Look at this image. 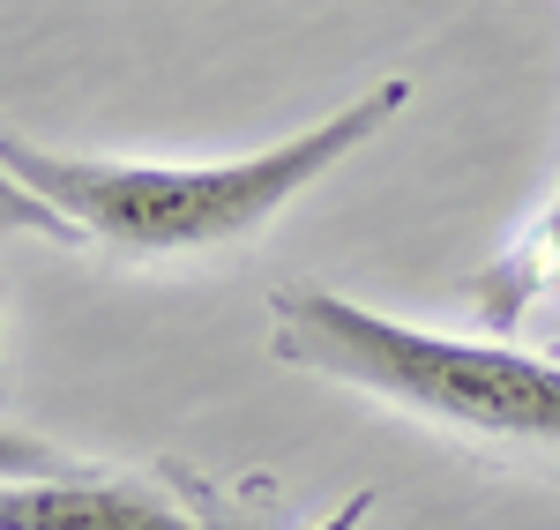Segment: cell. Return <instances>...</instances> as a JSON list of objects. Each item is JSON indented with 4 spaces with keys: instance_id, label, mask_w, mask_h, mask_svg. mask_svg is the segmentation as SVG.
Here are the masks:
<instances>
[{
    "instance_id": "6da1fadb",
    "label": "cell",
    "mask_w": 560,
    "mask_h": 530,
    "mask_svg": "<svg viewBox=\"0 0 560 530\" xmlns=\"http://www.w3.org/2000/svg\"><path fill=\"white\" fill-rule=\"evenodd\" d=\"M411 105L404 75H382L366 97H351L337 113H322L314 128L284 134L247 157H217V165H150V157H83V150H52L31 134L0 128V165L45 195L60 217L83 224V239L158 262V255H210L269 232L284 202H300L322 173H337L351 150H366L374 134Z\"/></svg>"
},
{
    "instance_id": "7a4b0ae2",
    "label": "cell",
    "mask_w": 560,
    "mask_h": 530,
    "mask_svg": "<svg viewBox=\"0 0 560 530\" xmlns=\"http://www.w3.org/2000/svg\"><path fill=\"white\" fill-rule=\"evenodd\" d=\"M269 352L404 419H427L441 434L560 471V358L523 352L516 337H441L382 307H359L329 284H277Z\"/></svg>"
},
{
    "instance_id": "3957f363",
    "label": "cell",
    "mask_w": 560,
    "mask_h": 530,
    "mask_svg": "<svg viewBox=\"0 0 560 530\" xmlns=\"http://www.w3.org/2000/svg\"><path fill=\"white\" fill-rule=\"evenodd\" d=\"M0 530H202L179 493L83 463L68 479H0Z\"/></svg>"
},
{
    "instance_id": "277c9868",
    "label": "cell",
    "mask_w": 560,
    "mask_h": 530,
    "mask_svg": "<svg viewBox=\"0 0 560 530\" xmlns=\"http://www.w3.org/2000/svg\"><path fill=\"white\" fill-rule=\"evenodd\" d=\"M165 486L187 500V516H195L202 530H269L255 508H247V493L217 486L210 471H195V463H165Z\"/></svg>"
},
{
    "instance_id": "5b68a950",
    "label": "cell",
    "mask_w": 560,
    "mask_h": 530,
    "mask_svg": "<svg viewBox=\"0 0 560 530\" xmlns=\"http://www.w3.org/2000/svg\"><path fill=\"white\" fill-rule=\"evenodd\" d=\"M0 232H31V239H45V247H83V224L60 217L45 195H31L8 165H0Z\"/></svg>"
},
{
    "instance_id": "8992f818",
    "label": "cell",
    "mask_w": 560,
    "mask_h": 530,
    "mask_svg": "<svg viewBox=\"0 0 560 530\" xmlns=\"http://www.w3.org/2000/svg\"><path fill=\"white\" fill-rule=\"evenodd\" d=\"M83 471V456L52 448L45 434H23V426H0V479H68Z\"/></svg>"
}]
</instances>
